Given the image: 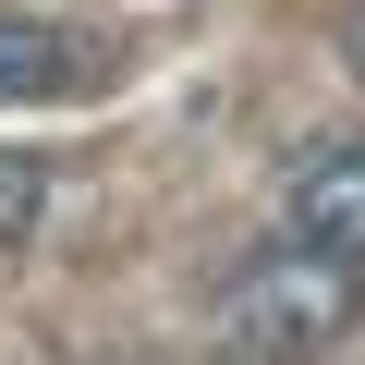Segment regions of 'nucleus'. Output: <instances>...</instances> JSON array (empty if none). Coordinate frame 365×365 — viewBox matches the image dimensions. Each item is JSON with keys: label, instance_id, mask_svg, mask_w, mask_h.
<instances>
[{"label": "nucleus", "instance_id": "1", "mask_svg": "<svg viewBox=\"0 0 365 365\" xmlns=\"http://www.w3.org/2000/svg\"><path fill=\"white\" fill-rule=\"evenodd\" d=\"M220 329H244V341H268V353H317V341H341V329H353V268H341V256H317V244H280L268 268H244V280H232Z\"/></svg>", "mask_w": 365, "mask_h": 365}, {"label": "nucleus", "instance_id": "2", "mask_svg": "<svg viewBox=\"0 0 365 365\" xmlns=\"http://www.w3.org/2000/svg\"><path fill=\"white\" fill-rule=\"evenodd\" d=\"M292 244H317V256H341V268H365V134H341V146H317L304 170H292Z\"/></svg>", "mask_w": 365, "mask_h": 365}, {"label": "nucleus", "instance_id": "3", "mask_svg": "<svg viewBox=\"0 0 365 365\" xmlns=\"http://www.w3.org/2000/svg\"><path fill=\"white\" fill-rule=\"evenodd\" d=\"M86 86H98V49H86V25L0 13V110H49V98H86Z\"/></svg>", "mask_w": 365, "mask_h": 365}, {"label": "nucleus", "instance_id": "4", "mask_svg": "<svg viewBox=\"0 0 365 365\" xmlns=\"http://www.w3.org/2000/svg\"><path fill=\"white\" fill-rule=\"evenodd\" d=\"M49 220V158H25V146H0V244H25Z\"/></svg>", "mask_w": 365, "mask_h": 365}, {"label": "nucleus", "instance_id": "5", "mask_svg": "<svg viewBox=\"0 0 365 365\" xmlns=\"http://www.w3.org/2000/svg\"><path fill=\"white\" fill-rule=\"evenodd\" d=\"M195 365H292V353H268V341H244V329H220V341H207Z\"/></svg>", "mask_w": 365, "mask_h": 365}, {"label": "nucleus", "instance_id": "6", "mask_svg": "<svg viewBox=\"0 0 365 365\" xmlns=\"http://www.w3.org/2000/svg\"><path fill=\"white\" fill-rule=\"evenodd\" d=\"M353 73H365V25H353Z\"/></svg>", "mask_w": 365, "mask_h": 365}, {"label": "nucleus", "instance_id": "7", "mask_svg": "<svg viewBox=\"0 0 365 365\" xmlns=\"http://www.w3.org/2000/svg\"><path fill=\"white\" fill-rule=\"evenodd\" d=\"M110 365H158V353H110Z\"/></svg>", "mask_w": 365, "mask_h": 365}]
</instances>
